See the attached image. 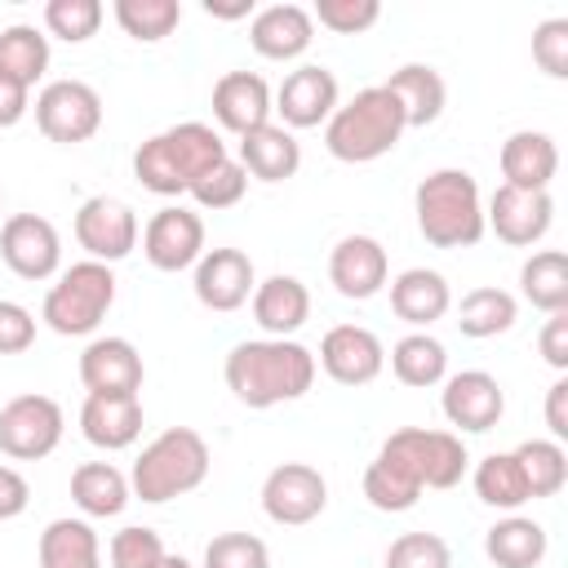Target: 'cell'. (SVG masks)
I'll return each instance as SVG.
<instances>
[{
	"label": "cell",
	"instance_id": "3",
	"mask_svg": "<svg viewBox=\"0 0 568 568\" xmlns=\"http://www.w3.org/2000/svg\"><path fill=\"white\" fill-rule=\"evenodd\" d=\"M417 231L430 248H475L484 240V195L466 169H435L413 191Z\"/></svg>",
	"mask_w": 568,
	"mask_h": 568
},
{
	"label": "cell",
	"instance_id": "35",
	"mask_svg": "<svg viewBox=\"0 0 568 568\" xmlns=\"http://www.w3.org/2000/svg\"><path fill=\"white\" fill-rule=\"evenodd\" d=\"M470 484H475V497H479L484 506L506 510V515H515L524 501H532V497H528V484H524V470H519V462H515V453H488V457L475 466Z\"/></svg>",
	"mask_w": 568,
	"mask_h": 568
},
{
	"label": "cell",
	"instance_id": "43",
	"mask_svg": "<svg viewBox=\"0 0 568 568\" xmlns=\"http://www.w3.org/2000/svg\"><path fill=\"white\" fill-rule=\"evenodd\" d=\"M204 568H271V550L253 532H217L204 546Z\"/></svg>",
	"mask_w": 568,
	"mask_h": 568
},
{
	"label": "cell",
	"instance_id": "4",
	"mask_svg": "<svg viewBox=\"0 0 568 568\" xmlns=\"http://www.w3.org/2000/svg\"><path fill=\"white\" fill-rule=\"evenodd\" d=\"M404 111L386 84L359 89L351 102H337V111L324 124V146L342 164H373L390 155L404 138Z\"/></svg>",
	"mask_w": 568,
	"mask_h": 568
},
{
	"label": "cell",
	"instance_id": "36",
	"mask_svg": "<svg viewBox=\"0 0 568 568\" xmlns=\"http://www.w3.org/2000/svg\"><path fill=\"white\" fill-rule=\"evenodd\" d=\"M49 71V36L31 22H13L0 31V75L36 89V80Z\"/></svg>",
	"mask_w": 568,
	"mask_h": 568
},
{
	"label": "cell",
	"instance_id": "15",
	"mask_svg": "<svg viewBox=\"0 0 568 568\" xmlns=\"http://www.w3.org/2000/svg\"><path fill=\"white\" fill-rule=\"evenodd\" d=\"M315 368H324L337 386H368L386 368V346L373 328L364 324H333L320 337Z\"/></svg>",
	"mask_w": 568,
	"mask_h": 568
},
{
	"label": "cell",
	"instance_id": "9",
	"mask_svg": "<svg viewBox=\"0 0 568 568\" xmlns=\"http://www.w3.org/2000/svg\"><path fill=\"white\" fill-rule=\"evenodd\" d=\"M36 129L58 146H80L102 129V98L84 80H49L36 93Z\"/></svg>",
	"mask_w": 568,
	"mask_h": 568
},
{
	"label": "cell",
	"instance_id": "41",
	"mask_svg": "<svg viewBox=\"0 0 568 568\" xmlns=\"http://www.w3.org/2000/svg\"><path fill=\"white\" fill-rule=\"evenodd\" d=\"M244 191H248V173H244V164L240 160H217L186 195L200 204V209H235L240 200H244Z\"/></svg>",
	"mask_w": 568,
	"mask_h": 568
},
{
	"label": "cell",
	"instance_id": "7",
	"mask_svg": "<svg viewBox=\"0 0 568 568\" xmlns=\"http://www.w3.org/2000/svg\"><path fill=\"white\" fill-rule=\"evenodd\" d=\"M386 462H395L399 470H408L422 493L426 488H457L466 466H470V453L462 444L457 430H426V426H399L395 435L382 439L377 448Z\"/></svg>",
	"mask_w": 568,
	"mask_h": 568
},
{
	"label": "cell",
	"instance_id": "26",
	"mask_svg": "<svg viewBox=\"0 0 568 568\" xmlns=\"http://www.w3.org/2000/svg\"><path fill=\"white\" fill-rule=\"evenodd\" d=\"M235 160L257 182H288L302 169V146L284 124H262L235 142Z\"/></svg>",
	"mask_w": 568,
	"mask_h": 568
},
{
	"label": "cell",
	"instance_id": "48",
	"mask_svg": "<svg viewBox=\"0 0 568 568\" xmlns=\"http://www.w3.org/2000/svg\"><path fill=\"white\" fill-rule=\"evenodd\" d=\"M537 351L555 373H568V311L546 315L541 333H537Z\"/></svg>",
	"mask_w": 568,
	"mask_h": 568
},
{
	"label": "cell",
	"instance_id": "6",
	"mask_svg": "<svg viewBox=\"0 0 568 568\" xmlns=\"http://www.w3.org/2000/svg\"><path fill=\"white\" fill-rule=\"evenodd\" d=\"M111 302H115V271L106 262L84 257V262H71L58 275V284L44 293L40 320L58 337H89L106 320Z\"/></svg>",
	"mask_w": 568,
	"mask_h": 568
},
{
	"label": "cell",
	"instance_id": "49",
	"mask_svg": "<svg viewBox=\"0 0 568 568\" xmlns=\"http://www.w3.org/2000/svg\"><path fill=\"white\" fill-rule=\"evenodd\" d=\"M27 506H31V484L22 479V470L0 466V524L4 519H18Z\"/></svg>",
	"mask_w": 568,
	"mask_h": 568
},
{
	"label": "cell",
	"instance_id": "24",
	"mask_svg": "<svg viewBox=\"0 0 568 568\" xmlns=\"http://www.w3.org/2000/svg\"><path fill=\"white\" fill-rule=\"evenodd\" d=\"M80 435L102 453H120V448L138 444V435H142V399L138 395H84Z\"/></svg>",
	"mask_w": 568,
	"mask_h": 568
},
{
	"label": "cell",
	"instance_id": "5",
	"mask_svg": "<svg viewBox=\"0 0 568 568\" xmlns=\"http://www.w3.org/2000/svg\"><path fill=\"white\" fill-rule=\"evenodd\" d=\"M209 466H213V457H209L204 435L191 426H169L138 453V462L129 470V488L146 506H164L173 497L195 493L209 479Z\"/></svg>",
	"mask_w": 568,
	"mask_h": 568
},
{
	"label": "cell",
	"instance_id": "34",
	"mask_svg": "<svg viewBox=\"0 0 568 568\" xmlns=\"http://www.w3.org/2000/svg\"><path fill=\"white\" fill-rule=\"evenodd\" d=\"M515 320H519V302L506 288H493V284L470 288L462 297V306H457V328H462V337H475V342L510 333Z\"/></svg>",
	"mask_w": 568,
	"mask_h": 568
},
{
	"label": "cell",
	"instance_id": "25",
	"mask_svg": "<svg viewBox=\"0 0 568 568\" xmlns=\"http://www.w3.org/2000/svg\"><path fill=\"white\" fill-rule=\"evenodd\" d=\"M448 306H453V288L430 266H408V271H399L390 280V311L404 324H413L417 333H426L435 320H444Z\"/></svg>",
	"mask_w": 568,
	"mask_h": 568
},
{
	"label": "cell",
	"instance_id": "30",
	"mask_svg": "<svg viewBox=\"0 0 568 568\" xmlns=\"http://www.w3.org/2000/svg\"><path fill=\"white\" fill-rule=\"evenodd\" d=\"M40 568H102V541L89 519H49L36 546Z\"/></svg>",
	"mask_w": 568,
	"mask_h": 568
},
{
	"label": "cell",
	"instance_id": "23",
	"mask_svg": "<svg viewBox=\"0 0 568 568\" xmlns=\"http://www.w3.org/2000/svg\"><path fill=\"white\" fill-rule=\"evenodd\" d=\"M497 164H501L506 186H515V191H550V182L559 173V146L541 129H515L501 142Z\"/></svg>",
	"mask_w": 568,
	"mask_h": 568
},
{
	"label": "cell",
	"instance_id": "12",
	"mask_svg": "<svg viewBox=\"0 0 568 568\" xmlns=\"http://www.w3.org/2000/svg\"><path fill=\"white\" fill-rule=\"evenodd\" d=\"M142 253L164 275L191 271L204 257V222H200V213L186 209V204H164L160 213H151V222L142 226Z\"/></svg>",
	"mask_w": 568,
	"mask_h": 568
},
{
	"label": "cell",
	"instance_id": "17",
	"mask_svg": "<svg viewBox=\"0 0 568 568\" xmlns=\"http://www.w3.org/2000/svg\"><path fill=\"white\" fill-rule=\"evenodd\" d=\"M191 271H195L191 275L195 302L217 311V315L240 311L257 288V271H253V257L244 248H204V257Z\"/></svg>",
	"mask_w": 568,
	"mask_h": 568
},
{
	"label": "cell",
	"instance_id": "20",
	"mask_svg": "<svg viewBox=\"0 0 568 568\" xmlns=\"http://www.w3.org/2000/svg\"><path fill=\"white\" fill-rule=\"evenodd\" d=\"M142 377L146 368L129 337H93L80 351V382L89 395H138Z\"/></svg>",
	"mask_w": 568,
	"mask_h": 568
},
{
	"label": "cell",
	"instance_id": "28",
	"mask_svg": "<svg viewBox=\"0 0 568 568\" xmlns=\"http://www.w3.org/2000/svg\"><path fill=\"white\" fill-rule=\"evenodd\" d=\"M386 89L395 93L408 129H426V124H435L444 115L448 89H444V75L435 67H426V62H404L399 71H390Z\"/></svg>",
	"mask_w": 568,
	"mask_h": 568
},
{
	"label": "cell",
	"instance_id": "1",
	"mask_svg": "<svg viewBox=\"0 0 568 568\" xmlns=\"http://www.w3.org/2000/svg\"><path fill=\"white\" fill-rule=\"evenodd\" d=\"M222 377L244 408L293 404L315 386V351L293 337H248L231 346Z\"/></svg>",
	"mask_w": 568,
	"mask_h": 568
},
{
	"label": "cell",
	"instance_id": "47",
	"mask_svg": "<svg viewBox=\"0 0 568 568\" xmlns=\"http://www.w3.org/2000/svg\"><path fill=\"white\" fill-rule=\"evenodd\" d=\"M36 342V315L13 302V297H0V355H22L31 351Z\"/></svg>",
	"mask_w": 568,
	"mask_h": 568
},
{
	"label": "cell",
	"instance_id": "37",
	"mask_svg": "<svg viewBox=\"0 0 568 568\" xmlns=\"http://www.w3.org/2000/svg\"><path fill=\"white\" fill-rule=\"evenodd\" d=\"M519 470H524V484H528V497H555L564 484H568V453L559 439H524L519 448H510Z\"/></svg>",
	"mask_w": 568,
	"mask_h": 568
},
{
	"label": "cell",
	"instance_id": "21",
	"mask_svg": "<svg viewBox=\"0 0 568 568\" xmlns=\"http://www.w3.org/2000/svg\"><path fill=\"white\" fill-rule=\"evenodd\" d=\"M311 40H315V22L311 9L302 4H266L248 22V44L266 62H293L311 49Z\"/></svg>",
	"mask_w": 568,
	"mask_h": 568
},
{
	"label": "cell",
	"instance_id": "29",
	"mask_svg": "<svg viewBox=\"0 0 568 568\" xmlns=\"http://www.w3.org/2000/svg\"><path fill=\"white\" fill-rule=\"evenodd\" d=\"M71 501L80 506L84 519H115L133 501V488H129V475L120 466L84 462L71 470Z\"/></svg>",
	"mask_w": 568,
	"mask_h": 568
},
{
	"label": "cell",
	"instance_id": "8",
	"mask_svg": "<svg viewBox=\"0 0 568 568\" xmlns=\"http://www.w3.org/2000/svg\"><path fill=\"white\" fill-rule=\"evenodd\" d=\"M62 430H67L62 404L49 399V395H40V390L13 395L0 408V453L13 457V462H40V457H49L62 444Z\"/></svg>",
	"mask_w": 568,
	"mask_h": 568
},
{
	"label": "cell",
	"instance_id": "13",
	"mask_svg": "<svg viewBox=\"0 0 568 568\" xmlns=\"http://www.w3.org/2000/svg\"><path fill=\"white\" fill-rule=\"evenodd\" d=\"M0 257L18 280H53L62 266V240L58 226L40 213H13L0 226Z\"/></svg>",
	"mask_w": 568,
	"mask_h": 568
},
{
	"label": "cell",
	"instance_id": "53",
	"mask_svg": "<svg viewBox=\"0 0 568 568\" xmlns=\"http://www.w3.org/2000/svg\"><path fill=\"white\" fill-rule=\"evenodd\" d=\"M155 568H191V559H182V555H164Z\"/></svg>",
	"mask_w": 568,
	"mask_h": 568
},
{
	"label": "cell",
	"instance_id": "38",
	"mask_svg": "<svg viewBox=\"0 0 568 568\" xmlns=\"http://www.w3.org/2000/svg\"><path fill=\"white\" fill-rule=\"evenodd\" d=\"M364 497H368V506L373 510H382V515H404V510H413L417 501H422V484L408 475V470H399L395 462H386L382 453L368 462V470H364Z\"/></svg>",
	"mask_w": 568,
	"mask_h": 568
},
{
	"label": "cell",
	"instance_id": "46",
	"mask_svg": "<svg viewBox=\"0 0 568 568\" xmlns=\"http://www.w3.org/2000/svg\"><path fill=\"white\" fill-rule=\"evenodd\" d=\"M532 62L550 80H564L568 75V18H546L532 31Z\"/></svg>",
	"mask_w": 568,
	"mask_h": 568
},
{
	"label": "cell",
	"instance_id": "11",
	"mask_svg": "<svg viewBox=\"0 0 568 568\" xmlns=\"http://www.w3.org/2000/svg\"><path fill=\"white\" fill-rule=\"evenodd\" d=\"M138 213L115 200V195H89L80 209H75V244L93 257V262H124L133 248H138Z\"/></svg>",
	"mask_w": 568,
	"mask_h": 568
},
{
	"label": "cell",
	"instance_id": "45",
	"mask_svg": "<svg viewBox=\"0 0 568 568\" xmlns=\"http://www.w3.org/2000/svg\"><path fill=\"white\" fill-rule=\"evenodd\" d=\"M377 18H382L377 0H315L311 9V22L328 27L333 36H364Z\"/></svg>",
	"mask_w": 568,
	"mask_h": 568
},
{
	"label": "cell",
	"instance_id": "16",
	"mask_svg": "<svg viewBox=\"0 0 568 568\" xmlns=\"http://www.w3.org/2000/svg\"><path fill=\"white\" fill-rule=\"evenodd\" d=\"M444 395H439V408L448 417V426H457V435H484L501 422L506 413V390L493 373L484 368H462L453 377L439 382Z\"/></svg>",
	"mask_w": 568,
	"mask_h": 568
},
{
	"label": "cell",
	"instance_id": "33",
	"mask_svg": "<svg viewBox=\"0 0 568 568\" xmlns=\"http://www.w3.org/2000/svg\"><path fill=\"white\" fill-rule=\"evenodd\" d=\"M519 293L532 311L559 315L568 311V257L559 248H541L519 266Z\"/></svg>",
	"mask_w": 568,
	"mask_h": 568
},
{
	"label": "cell",
	"instance_id": "19",
	"mask_svg": "<svg viewBox=\"0 0 568 568\" xmlns=\"http://www.w3.org/2000/svg\"><path fill=\"white\" fill-rule=\"evenodd\" d=\"M390 280V257L382 248V240L373 235H342L328 253V284L346 297V302H368L386 288Z\"/></svg>",
	"mask_w": 568,
	"mask_h": 568
},
{
	"label": "cell",
	"instance_id": "54",
	"mask_svg": "<svg viewBox=\"0 0 568 568\" xmlns=\"http://www.w3.org/2000/svg\"><path fill=\"white\" fill-rule=\"evenodd\" d=\"M0 204H4V200H0Z\"/></svg>",
	"mask_w": 568,
	"mask_h": 568
},
{
	"label": "cell",
	"instance_id": "39",
	"mask_svg": "<svg viewBox=\"0 0 568 568\" xmlns=\"http://www.w3.org/2000/svg\"><path fill=\"white\" fill-rule=\"evenodd\" d=\"M111 13L120 22V31L129 40H138V44H160L182 22V4L178 0H115Z\"/></svg>",
	"mask_w": 568,
	"mask_h": 568
},
{
	"label": "cell",
	"instance_id": "14",
	"mask_svg": "<svg viewBox=\"0 0 568 568\" xmlns=\"http://www.w3.org/2000/svg\"><path fill=\"white\" fill-rule=\"evenodd\" d=\"M550 222H555L550 191H515L501 182L484 209V231H493L510 248H532L537 240H546Z\"/></svg>",
	"mask_w": 568,
	"mask_h": 568
},
{
	"label": "cell",
	"instance_id": "2",
	"mask_svg": "<svg viewBox=\"0 0 568 568\" xmlns=\"http://www.w3.org/2000/svg\"><path fill=\"white\" fill-rule=\"evenodd\" d=\"M226 142L213 124H200V120H182L155 138H146L138 151H133V178L151 191V195H186L217 160H226Z\"/></svg>",
	"mask_w": 568,
	"mask_h": 568
},
{
	"label": "cell",
	"instance_id": "40",
	"mask_svg": "<svg viewBox=\"0 0 568 568\" xmlns=\"http://www.w3.org/2000/svg\"><path fill=\"white\" fill-rule=\"evenodd\" d=\"M106 9L102 0H49L44 4V31L67 40V44H84L98 36Z\"/></svg>",
	"mask_w": 568,
	"mask_h": 568
},
{
	"label": "cell",
	"instance_id": "50",
	"mask_svg": "<svg viewBox=\"0 0 568 568\" xmlns=\"http://www.w3.org/2000/svg\"><path fill=\"white\" fill-rule=\"evenodd\" d=\"M27 111H31V89L9 80V75H0V129H13Z\"/></svg>",
	"mask_w": 568,
	"mask_h": 568
},
{
	"label": "cell",
	"instance_id": "22",
	"mask_svg": "<svg viewBox=\"0 0 568 568\" xmlns=\"http://www.w3.org/2000/svg\"><path fill=\"white\" fill-rule=\"evenodd\" d=\"M271 84L257 71H226L213 84V120L235 138L271 124Z\"/></svg>",
	"mask_w": 568,
	"mask_h": 568
},
{
	"label": "cell",
	"instance_id": "18",
	"mask_svg": "<svg viewBox=\"0 0 568 568\" xmlns=\"http://www.w3.org/2000/svg\"><path fill=\"white\" fill-rule=\"evenodd\" d=\"M337 75L320 62H302L297 71L284 75V84L275 89L271 106L284 115V129H320L328 124V115L337 111Z\"/></svg>",
	"mask_w": 568,
	"mask_h": 568
},
{
	"label": "cell",
	"instance_id": "42",
	"mask_svg": "<svg viewBox=\"0 0 568 568\" xmlns=\"http://www.w3.org/2000/svg\"><path fill=\"white\" fill-rule=\"evenodd\" d=\"M386 568H453V550L439 532H399L386 546Z\"/></svg>",
	"mask_w": 568,
	"mask_h": 568
},
{
	"label": "cell",
	"instance_id": "31",
	"mask_svg": "<svg viewBox=\"0 0 568 568\" xmlns=\"http://www.w3.org/2000/svg\"><path fill=\"white\" fill-rule=\"evenodd\" d=\"M550 550V537L537 519L528 515H506L484 532V555L497 568H537Z\"/></svg>",
	"mask_w": 568,
	"mask_h": 568
},
{
	"label": "cell",
	"instance_id": "10",
	"mask_svg": "<svg viewBox=\"0 0 568 568\" xmlns=\"http://www.w3.org/2000/svg\"><path fill=\"white\" fill-rule=\"evenodd\" d=\"M328 506V479L306 462H280L262 479V510L280 528H302Z\"/></svg>",
	"mask_w": 568,
	"mask_h": 568
},
{
	"label": "cell",
	"instance_id": "44",
	"mask_svg": "<svg viewBox=\"0 0 568 568\" xmlns=\"http://www.w3.org/2000/svg\"><path fill=\"white\" fill-rule=\"evenodd\" d=\"M106 555H111V568H155L169 550H164V541H160L155 528L129 524V528H120V532L111 537Z\"/></svg>",
	"mask_w": 568,
	"mask_h": 568
},
{
	"label": "cell",
	"instance_id": "52",
	"mask_svg": "<svg viewBox=\"0 0 568 568\" xmlns=\"http://www.w3.org/2000/svg\"><path fill=\"white\" fill-rule=\"evenodd\" d=\"M204 13L209 18H222V22H235V18H253V0H235V4H222V0H204Z\"/></svg>",
	"mask_w": 568,
	"mask_h": 568
},
{
	"label": "cell",
	"instance_id": "27",
	"mask_svg": "<svg viewBox=\"0 0 568 568\" xmlns=\"http://www.w3.org/2000/svg\"><path fill=\"white\" fill-rule=\"evenodd\" d=\"M253 320L266 337H293L311 320V293L297 275H271L253 288Z\"/></svg>",
	"mask_w": 568,
	"mask_h": 568
},
{
	"label": "cell",
	"instance_id": "32",
	"mask_svg": "<svg viewBox=\"0 0 568 568\" xmlns=\"http://www.w3.org/2000/svg\"><path fill=\"white\" fill-rule=\"evenodd\" d=\"M390 373H395V382H404L413 390H430L448 377V351L430 333H408L390 346Z\"/></svg>",
	"mask_w": 568,
	"mask_h": 568
},
{
	"label": "cell",
	"instance_id": "51",
	"mask_svg": "<svg viewBox=\"0 0 568 568\" xmlns=\"http://www.w3.org/2000/svg\"><path fill=\"white\" fill-rule=\"evenodd\" d=\"M546 426H550V439H568V377H559L550 390H546Z\"/></svg>",
	"mask_w": 568,
	"mask_h": 568
}]
</instances>
